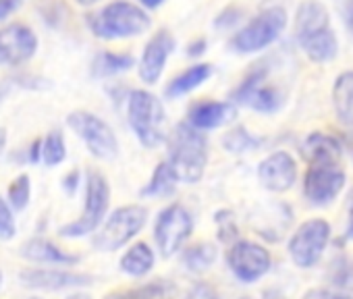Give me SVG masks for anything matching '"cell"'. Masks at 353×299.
I'll use <instances>...</instances> for the list:
<instances>
[{"instance_id":"37","label":"cell","mask_w":353,"mask_h":299,"mask_svg":"<svg viewBox=\"0 0 353 299\" xmlns=\"http://www.w3.org/2000/svg\"><path fill=\"white\" fill-rule=\"evenodd\" d=\"M190 52V56H200V54H204V50H206V40H202V38H198L196 42H192L190 44V48H188Z\"/></svg>"},{"instance_id":"33","label":"cell","mask_w":353,"mask_h":299,"mask_svg":"<svg viewBox=\"0 0 353 299\" xmlns=\"http://www.w3.org/2000/svg\"><path fill=\"white\" fill-rule=\"evenodd\" d=\"M188 299H216V293L210 285L206 282H198L192 287V291L188 293Z\"/></svg>"},{"instance_id":"40","label":"cell","mask_w":353,"mask_h":299,"mask_svg":"<svg viewBox=\"0 0 353 299\" xmlns=\"http://www.w3.org/2000/svg\"><path fill=\"white\" fill-rule=\"evenodd\" d=\"M5 145H7V129L0 127V154H3Z\"/></svg>"},{"instance_id":"7","label":"cell","mask_w":353,"mask_h":299,"mask_svg":"<svg viewBox=\"0 0 353 299\" xmlns=\"http://www.w3.org/2000/svg\"><path fill=\"white\" fill-rule=\"evenodd\" d=\"M145 220H148V210L143 206L139 204L123 206L108 216L102 231L94 237V245L100 251L121 249L143 229Z\"/></svg>"},{"instance_id":"31","label":"cell","mask_w":353,"mask_h":299,"mask_svg":"<svg viewBox=\"0 0 353 299\" xmlns=\"http://www.w3.org/2000/svg\"><path fill=\"white\" fill-rule=\"evenodd\" d=\"M17 233L15 229V218H13V212L9 208V204L3 200V196H0V239H13Z\"/></svg>"},{"instance_id":"39","label":"cell","mask_w":353,"mask_h":299,"mask_svg":"<svg viewBox=\"0 0 353 299\" xmlns=\"http://www.w3.org/2000/svg\"><path fill=\"white\" fill-rule=\"evenodd\" d=\"M139 3L143 7H148V9H156V7H160L164 3V0H139Z\"/></svg>"},{"instance_id":"19","label":"cell","mask_w":353,"mask_h":299,"mask_svg":"<svg viewBox=\"0 0 353 299\" xmlns=\"http://www.w3.org/2000/svg\"><path fill=\"white\" fill-rule=\"evenodd\" d=\"M301 152L312 165H339L341 154H343L339 141L324 133H312L303 141Z\"/></svg>"},{"instance_id":"11","label":"cell","mask_w":353,"mask_h":299,"mask_svg":"<svg viewBox=\"0 0 353 299\" xmlns=\"http://www.w3.org/2000/svg\"><path fill=\"white\" fill-rule=\"evenodd\" d=\"M229 266L231 272L241 280V282H256L260 280L268 270H270V254L262 245L254 241H237L229 249Z\"/></svg>"},{"instance_id":"3","label":"cell","mask_w":353,"mask_h":299,"mask_svg":"<svg viewBox=\"0 0 353 299\" xmlns=\"http://www.w3.org/2000/svg\"><path fill=\"white\" fill-rule=\"evenodd\" d=\"M92 32L102 40H125L135 38L148 32L150 17L148 13L127 0H114L106 5L92 21Z\"/></svg>"},{"instance_id":"14","label":"cell","mask_w":353,"mask_h":299,"mask_svg":"<svg viewBox=\"0 0 353 299\" xmlns=\"http://www.w3.org/2000/svg\"><path fill=\"white\" fill-rule=\"evenodd\" d=\"M19 280L30 289H44V291H61L73 287H85L94 282V276L57 270V268H26L19 272Z\"/></svg>"},{"instance_id":"13","label":"cell","mask_w":353,"mask_h":299,"mask_svg":"<svg viewBox=\"0 0 353 299\" xmlns=\"http://www.w3.org/2000/svg\"><path fill=\"white\" fill-rule=\"evenodd\" d=\"M343 187L345 173L339 169V165H312L305 173L303 194L316 206L332 202L343 192Z\"/></svg>"},{"instance_id":"36","label":"cell","mask_w":353,"mask_h":299,"mask_svg":"<svg viewBox=\"0 0 353 299\" xmlns=\"http://www.w3.org/2000/svg\"><path fill=\"white\" fill-rule=\"evenodd\" d=\"M77 185H79V171H73L71 175H67V177H65L63 187H65L69 194H73V192L77 189Z\"/></svg>"},{"instance_id":"43","label":"cell","mask_w":353,"mask_h":299,"mask_svg":"<svg viewBox=\"0 0 353 299\" xmlns=\"http://www.w3.org/2000/svg\"><path fill=\"white\" fill-rule=\"evenodd\" d=\"M67 299H92L90 295H85V293H71Z\"/></svg>"},{"instance_id":"16","label":"cell","mask_w":353,"mask_h":299,"mask_svg":"<svg viewBox=\"0 0 353 299\" xmlns=\"http://www.w3.org/2000/svg\"><path fill=\"white\" fill-rule=\"evenodd\" d=\"M233 100L260 112H274L281 106V96L264 81V71L252 73L233 94Z\"/></svg>"},{"instance_id":"1","label":"cell","mask_w":353,"mask_h":299,"mask_svg":"<svg viewBox=\"0 0 353 299\" xmlns=\"http://www.w3.org/2000/svg\"><path fill=\"white\" fill-rule=\"evenodd\" d=\"M168 139V165L183 183H198L208 163L206 135L190 123H179Z\"/></svg>"},{"instance_id":"25","label":"cell","mask_w":353,"mask_h":299,"mask_svg":"<svg viewBox=\"0 0 353 299\" xmlns=\"http://www.w3.org/2000/svg\"><path fill=\"white\" fill-rule=\"evenodd\" d=\"M135 65V59L131 54L123 52H100L92 63V73L96 77H110L129 71Z\"/></svg>"},{"instance_id":"35","label":"cell","mask_w":353,"mask_h":299,"mask_svg":"<svg viewBox=\"0 0 353 299\" xmlns=\"http://www.w3.org/2000/svg\"><path fill=\"white\" fill-rule=\"evenodd\" d=\"M305 299H347L343 295H336V293H330V291H322V289H316L312 293H307Z\"/></svg>"},{"instance_id":"29","label":"cell","mask_w":353,"mask_h":299,"mask_svg":"<svg viewBox=\"0 0 353 299\" xmlns=\"http://www.w3.org/2000/svg\"><path fill=\"white\" fill-rule=\"evenodd\" d=\"M172 295H174V287L170 282L156 280V282H150L145 287L131 291L127 299H172Z\"/></svg>"},{"instance_id":"30","label":"cell","mask_w":353,"mask_h":299,"mask_svg":"<svg viewBox=\"0 0 353 299\" xmlns=\"http://www.w3.org/2000/svg\"><path fill=\"white\" fill-rule=\"evenodd\" d=\"M256 143L258 141L245 129H235V131L227 133V137H225V147L229 152H245V150L254 147Z\"/></svg>"},{"instance_id":"9","label":"cell","mask_w":353,"mask_h":299,"mask_svg":"<svg viewBox=\"0 0 353 299\" xmlns=\"http://www.w3.org/2000/svg\"><path fill=\"white\" fill-rule=\"evenodd\" d=\"M194 231L192 214L181 204H170L164 208L154 225V239L164 258L176 254Z\"/></svg>"},{"instance_id":"26","label":"cell","mask_w":353,"mask_h":299,"mask_svg":"<svg viewBox=\"0 0 353 299\" xmlns=\"http://www.w3.org/2000/svg\"><path fill=\"white\" fill-rule=\"evenodd\" d=\"M216 260V249L212 243H198L194 247H188L183 254V264L192 272H202L208 270Z\"/></svg>"},{"instance_id":"42","label":"cell","mask_w":353,"mask_h":299,"mask_svg":"<svg viewBox=\"0 0 353 299\" xmlns=\"http://www.w3.org/2000/svg\"><path fill=\"white\" fill-rule=\"evenodd\" d=\"M347 237H349V239H353V208H351V212H349V227H347Z\"/></svg>"},{"instance_id":"23","label":"cell","mask_w":353,"mask_h":299,"mask_svg":"<svg viewBox=\"0 0 353 299\" xmlns=\"http://www.w3.org/2000/svg\"><path fill=\"white\" fill-rule=\"evenodd\" d=\"M336 116L345 125H353V73H343L332 90Z\"/></svg>"},{"instance_id":"10","label":"cell","mask_w":353,"mask_h":299,"mask_svg":"<svg viewBox=\"0 0 353 299\" xmlns=\"http://www.w3.org/2000/svg\"><path fill=\"white\" fill-rule=\"evenodd\" d=\"M330 239V225L322 218L305 220L289 241L291 260L299 268H312L320 262Z\"/></svg>"},{"instance_id":"6","label":"cell","mask_w":353,"mask_h":299,"mask_svg":"<svg viewBox=\"0 0 353 299\" xmlns=\"http://www.w3.org/2000/svg\"><path fill=\"white\" fill-rule=\"evenodd\" d=\"M67 125L88 145L90 152L100 161H114L119 154V141L114 131L100 116L88 110H75L67 116Z\"/></svg>"},{"instance_id":"4","label":"cell","mask_w":353,"mask_h":299,"mask_svg":"<svg viewBox=\"0 0 353 299\" xmlns=\"http://www.w3.org/2000/svg\"><path fill=\"white\" fill-rule=\"evenodd\" d=\"M127 118L145 147H158L162 141H166V114L162 102L145 92V90H135L129 94L127 102Z\"/></svg>"},{"instance_id":"34","label":"cell","mask_w":353,"mask_h":299,"mask_svg":"<svg viewBox=\"0 0 353 299\" xmlns=\"http://www.w3.org/2000/svg\"><path fill=\"white\" fill-rule=\"evenodd\" d=\"M19 7H21V0H0V21L7 19Z\"/></svg>"},{"instance_id":"32","label":"cell","mask_w":353,"mask_h":299,"mask_svg":"<svg viewBox=\"0 0 353 299\" xmlns=\"http://www.w3.org/2000/svg\"><path fill=\"white\" fill-rule=\"evenodd\" d=\"M216 225H219V233H221V239L223 241H231L237 237V225H235V218L231 212L223 210V212H216L214 216Z\"/></svg>"},{"instance_id":"24","label":"cell","mask_w":353,"mask_h":299,"mask_svg":"<svg viewBox=\"0 0 353 299\" xmlns=\"http://www.w3.org/2000/svg\"><path fill=\"white\" fill-rule=\"evenodd\" d=\"M176 183H179V179H176L172 167L168 163H160L150 179V183L141 189V196L143 198H166L174 192Z\"/></svg>"},{"instance_id":"15","label":"cell","mask_w":353,"mask_h":299,"mask_svg":"<svg viewBox=\"0 0 353 299\" xmlns=\"http://www.w3.org/2000/svg\"><path fill=\"white\" fill-rule=\"evenodd\" d=\"M174 50V38L170 32L160 30L152 36V40L145 44V50L139 61V77L145 83H156L164 71L166 59Z\"/></svg>"},{"instance_id":"5","label":"cell","mask_w":353,"mask_h":299,"mask_svg":"<svg viewBox=\"0 0 353 299\" xmlns=\"http://www.w3.org/2000/svg\"><path fill=\"white\" fill-rule=\"evenodd\" d=\"M110 204V189H108V181L102 173L98 171H90L88 173V181H85V206L83 212L77 220L65 225L59 229L61 237H85L90 233H94L102 218L106 216Z\"/></svg>"},{"instance_id":"47","label":"cell","mask_w":353,"mask_h":299,"mask_svg":"<svg viewBox=\"0 0 353 299\" xmlns=\"http://www.w3.org/2000/svg\"><path fill=\"white\" fill-rule=\"evenodd\" d=\"M32 299H38V297H32Z\"/></svg>"},{"instance_id":"44","label":"cell","mask_w":353,"mask_h":299,"mask_svg":"<svg viewBox=\"0 0 353 299\" xmlns=\"http://www.w3.org/2000/svg\"><path fill=\"white\" fill-rule=\"evenodd\" d=\"M77 5H81V7H90V5H96L98 0H75Z\"/></svg>"},{"instance_id":"21","label":"cell","mask_w":353,"mask_h":299,"mask_svg":"<svg viewBox=\"0 0 353 299\" xmlns=\"http://www.w3.org/2000/svg\"><path fill=\"white\" fill-rule=\"evenodd\" d=\"M212 75V65L208 63H202V65H194L190 67L188 71H183L181 75H176L164 90L166 98L174 100L179 96H185L190 92H194L196 87H200L208 77Z\"/></svg>"},{"instance_id":"22","label":"cell","mask_w":353,"mask_h":299,"mask_svg":"<svg viewBox=\"0 0 353 299\" xmlns=\"http://www.w3.org/2000/svg\"><path fill=\"white\" fill-rule=\"evenodd\" d=\"M119 266H121V270H123L125 274H129V276H133V278L145 276V274L154 268V251L150 249L148 243L139 241V243L131 245V247L123 254Z\"/></svg>"},{"instance_id":"45","label":"cell","mask_w":353,"mask_h":299,"mask_svg":"<svg viewBox=\"0 0 353 299\" xmlns=\"http://www.w3.org/2000/svg\"><path fill=\"white\" fill-rule=\"evenodd\" d=\"M0 287H3V272H0Z\"/></svg>"},{"instance_id":"20","label":"cell","mask_w":353,"mask_h":299,"mask_svg":"<svg viewBox=\"0 0 353 299\" xmlns=\"http://www.w3.org/2000/svg\"><path fill=\"white\" fill-rule=\"evenodd\" d=\"M21 256L28 258L30 262H38V264H77L79 262V256L67 254L52 241L40 239V237L23 243Z\"/></svg>"},{"instance_id":"46","label":"cell","mask_w":353,"mask_h":299,"mask_svg":"<svg viewBox=\"0 0 353 299\" xmlns=\"http://www.w3.org/2000/svg\"><path fill=\"white\" fill-rule=\"evenodd\" d=\"M3 96H5V92H3V90H0V100H3Z\"/></svg>"},{"instance_id":"38","label":"cell","mask_w":353,"mask_h":299,"mask_svg":"<svg viewBox=\"0 0 353 299\" xmlns=\"http://www.w3.org/2000/svg\"><path fill=\"white\" fill-rule=\"evenodd\" d=\"M42 158V139H36L32 143V150H30V163H38Z\"/></svg>"},{"instance_id":"28","label":"cell","mask_w":353,"mask_h":299,"mask_svg":"<svg viewBox=\"0 0 353 299\" xmlns=\"http://www.w3.org/2000/svg\"><path fill=\"white\" fill-rule=\"evenodd\" d=\"M32 198V183L28 175H19L11 185H9V202L15 210H26Z\"/></svg>"},{"instance_id":"17","label":"cell","mask_w":353,"mask_h":299,"mask_svg":"<svg viewBox=\"0 0 353 299\" xmlns=\"http://www.w3.org/2000/svg\"><path fill=\"white\" fill-rule=\"evenodd\" d=\"M297 177V169H295V161L287 154V152H274L268 158H264L260 163L258 169V179L260 183L270 189V192H287Z\"/></svg>"},{"instance_id":"12","label":"cell","mask_w":353,"mask_h":299,"mask_svg":"<svg viewBox=\"0 0 353 299\" xmlns=\"http://www.w3.org/2000/svg\"><path fill=\"white\" fill-rule=\"evenodd\" d=\"M38 50L36 34L23 23H11L0 30V65L19 67Z\"/></svg>"},{"instance_id":"27","label":"cell","mask_w":353,"mask_h":299,"mask_svg":"<svg viewBox=\"0 0 353 299\" xmlns=\"http://www.w3.org/2000/svg\"><path fill=\"white\" fill-rule=\"evenodd\" d=\"M67 147H65V137L61 131H50L42 139V161L46 167H57L65 161Z\"/></svg>"},{"instance_id":"8","label":"cell","mask_w":353,"mask_h":299,"mask_svg":"<svg viewBox=\"0 0 353 299\" xmlns=\"http://www.w3.org/2000/svg\"><path fill=\"white\" fill-rule=\"evenodd\" d=\"M287 25V13L281 7H272L266 9L264 13H260L256 19H252L241 32H237L231 40V48L237 52H258L262 48H266L268 44H272L281 32Z\"/></svg>"},{"instance_id":"2","label":"cell","mask_w":353,"mask_h":299,"mask_svg":"<svg viewBox=\"0 0 353 299\" xmlns=\"http://www.w3.org/2000/svg\"><path fill=\"white\" fill-rule=\"evenodd\" d=\"M295 34L305 54L316 63H326L336 54V38L330 19L320 3H303L297 11Z\"/></svg>"},{"instance_id":"41","label":"cell","mask_w":353,"mask_h":299,"mask_svg":"<svg viewBox=\"0 0 353 299\" xmlns=\"http://www.w3.org/2000/svg\"><path fill=\"white\" fill-rule=\"evenodd\" d=\"M347 23H349V28L353 32V0H351L349 7H347Z\"/></svg>"},{"instance_id":"18","label":"cell","mask_w":353,"mask_h":299,"mask_svg":"<svg viewBox=\"0 0 353 299\" xmlns=\"http://www.w3.org/2000/svg\"><path fill=\"white\" fill-rule=\"evenodd\" d=\"M237 114V108L231 102H216V100H200L190 108V125L196 129H219L231 123Z\"/></svg>"}]
</instances>
